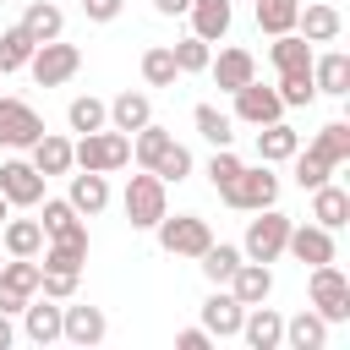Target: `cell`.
Returning <instances> with one entry per match:
<instances>
[{
    "label": "cell",
    "instance_id": "obj_21",
    "mask_svg": "<svg viewBox=\"0 0 350 350\" xmlns=\"http://www.w3.org/2000/svg\"><path fill=\"white\" fill-rule=\"evenodd\" d=\"M295 148H301V131H295V126H284V120L257 126V159H262V164H284Z\"/></svg>",
    "mask_w": 350,
    "mask_h": 350
},
{
    "label": "cell",
    "instance_id": "obj_54",
    "mask_svg": "<svg viewBox=\"0 0 350 350\" xmlns=\"http://www.w3.org/2000/svg\"><path fill=\"white\" fill-rule=\"evenodd\" d=\"M0 5H5V0H0Z\"/></svg>",
    "mask_w": 350,
    "mask_h": 350
},
{
    "label": "cell",
    "instance_id": "obj_13",
    "mask_svg": "<svg viewBox=\"0 0 350 350\" xmlns=\"http://www.w3.org/2000/svg\"><path fill=\"white\" fill-rule=\"evenodd\" d=\"M241 339H246L252 350H279V345H284V317L257 301V306H246V317H241Z\"/></svg>",
    "mask_w": 350,
    "mask_h": 350
},
{
    "label": "cell",
    "instance_id": "obj_35",
    "mask_svg": "<svg viewBox=\"0 0 350 350\" xmlns=\"http://www.w3.org/2000/svg\"><path fill=\"white\" fill-rule=\"evenodd\" d=\"M312 153H323V159L339 170V164L350 159V126H345V120H328V126L312 137Z\"/></svg>",
    "mask_w": 350,
    "mask_h": 350
},
{
    "label": "cell",
    "instance_id": "obj_6",
    "mask_svg": "<svg viewBox=\"0 0 350 350\" xmlns=\"http://www.w3.org/2000/svg\"><path fill=\"white\" fill-rule=\"evenodd\" d=\"M27 71H33V82H38V88H60V82H71V77L82 71V49H77V44H66V38H49V44H38V49H33Z\"/></svg>",
    "mask_w": 350,
    "mask_h": 350
},
{
    "label": "cell",
    "instance_id": "obj_30",
    "mask_svg": "<svg viewBox=\"0 0 350 350\" xmlns=\"http://www.w3.org/2000/svg\"><path fill=\"white\" fill-rule=\"evenodd\" d=\"M148 120H153L148 93H120V98L109 104V126H115V131H126V137H131V131H142Z\"/></svg>",
    "mask_w": 350,
    "mask_h": 350
},
{
    "label": "cell",
    "instance_id": "obj_19",
    "mask_svg": "<svg viewBox=\"0 0 350 350\" xmlns=\"http://www.w3.org/2000/svg\"><path fill=\"white\" fill-rule=\"evenodd\" d=\"M38 224H44V241H71V235H88L82 213H77L66 197H44V213H38Z\"/></svg>",
    "mask_w": 350,
    "mask_h": 350
},
{
    "label": "cell",
    "instance_id": "obj_29",
    "mask_svg": "<svg viewBox=\"0 0 350 350\" xmlns=\"http://www.w3.org/2000/svg\"><path fill=\"white\" fill-rule=\"evenodd\" d=\"M27 153H33V170H38L44 180H49V175H66V170H71V142H66V137H55V131H44V137H38V142H33Z\"/></svg>",
    "mask_w": 350,
    "mask_h": 350
},
{
    "label": "cell",
    "instance_id": "obj_17",
    "mask_svg": "<svg viewBox=\"0 0 350 350\" xmlns=\"http://www.w3.org/2000/svg\"><path fill=\"white\" fill-rule=\"evenodd\" d=\"M208 71H213L219 93H235L257 77V60H252V49H219V60H208Z\"/></svg>",
    "mask_w": 350,
    "mask_h": 350
},
{
    "label": "cell",
    "instance_id": "obj_3",
    "mask_svg": "<svg viewBox=\"0 0 350 350\" xmlns=\"http://www.w3.org/2000/svg\"><path fill=\"white\" fill-rule=\"evenodd\" d=\"M230 208H241V213H257V208H273L279 202V175H268V164H257V170H235V180L219 191Z\"/></svg>",
    "mask_w": 350,
    "mask_h": 350
},
{
    "label": "cell",
    "instance_id": "obj_7",
    "mask_svg": "<svg viewBox=\"0 0 350 350\" xmlns=\"http://www.w3.org/2000/svg\"><path fill=\"white\" fill-rule=\"evenodd\" d=\"M306 295H312V312H323L328 323H345V317H350V279H345L334 262H317V268H312Z\"/></svg>",
    "mask_w": 350,
    "mask_h": 350
},
{
    "label": "cell",
    "instance_id": "obj_2",
    "mask_svg": "<svg viewBox=\"0 0 350 350\" xmlns=\"http://www.w3.org/2000/svg\"><path fill=\"white\" fill-rule=\"evenodd\" d=\"M120 208H126L131 230H153V224L170 213V202H164V180H159L153 170L131 175V180H126V197H120Z\"/></svg>",
    "mask_w": 350,
    "mask_h": 350
},
{
    "label": "cell",
    "instance_id": "obj_18",
    "mask_svg": "<svg viewBox=\"0 0 350 350\" xmlns=\"http://www.w3.org/2000/svg\"><path fill=\"white\" fill-rule=\"evenodd\" d=\"M312 88H317V93L345 98V93H350V55H339V49L312 55Z\"/></svg>",
    "mask_w": 350,
    "mask_h": 350
},
{
    "label": "cell",
    "instance_id": "obj_14",
    "mask_svg": "<svg viewBox=\"0 0 350 350\" xmlns=\"http://www.w3.org/2000/svg\"><path fill=\"white\" fill-rule=\"evenodd\" d=\"M241 317H246V306H241L230 290H213V295L202 301V328H208L213 339H235V334H241Z\"/></svg>",
    "mask_w": 350,
    "mask_h": 350
},
{
    "label": "cell",
    "instance_id": "obj_11",
    "mask_svg": "<svg viewBox=\"0 0 350 350\" xmlns=\"http://www.w3.org/2000/svg\"><path fill=\"white\" fill-rule=\"evenodd\" d=\"M284 252H290L295 262H306V268H317V262H334V230H323V224H290V241H284Z\"/></svg>",
    "mask_w": 350,
    "mask_h": 350
},
{
    "label": "cell",
    "instance_id": "obj_8",
    "mask_svg": "<svg viewBox=\"0 0 350 350\" xmlns=\"http://www.w3.org/2000/svg\"><path fill=\"white\" fill-rule=\"evenodd\" d=\"M0 191L11 208H38L44 202V175L33 170V159H5L0 164Z\"/></svg>",
    "mask_w": 350,
    "mask_h": 350
},
{
    "label": "cell",
    "instance_id": "obj_23",
    "mask_svg": "<svg viewBox=\"0 0 350 350\" xmlns=\"http://www.w3.org/2000/svg\"><path fill=\"white\" fill-rule=\"evenodd\" d=\"M350 219V191L345 186H312V224H323V230H339Z\"/></svg>",
    "mask_w": 350,
    "mask_h": 350
},
{
    "label": "cell",
    "instance_id": "obj_26",
    "mask_svg": "<svg viewBox=\"0 0 350 350\" xmlns=\"http://www.w3.org/2000/svg\"><path fill=\"white\" fill-rule=\"evenodd\" d=\"M284 345H290V350H323V345H328V317L312 312V306L295 312V317L284 323Z\"/></svg>",
    "mask_w": 350,
    "mask_h": 350
},
{
    "label": "cell",
    "instance_id": "obj_25",
    "mask_svg": "<svg viewBox=\"0 0 350 350\" xmlns=\"http://www.w3.org/2000/svg\"><path fill=\"white\" fill-rule=\"evenodd\" d=\"M22 328H27V339L33 345H55L60 339V301H27L22 306Z\"/></svg>",
    "mask_w": 350,
    "mask_h": 350
},
{
    "label": "cell",
    "instance_id": "obj_38",
    "mask_svg": "<svg viewBox=\"0 0 350 350\" xmlns=\"http://www.w3.org/2000/svg\"><path fill=\"white\" fill-rule=\"evenodd\" d=\"M197 262H202V273H208L213 284H224V279L235 273V262H241V246H230V241H208V252H202Z\"/></svg>",
    "mask_w": 350,
    "mask_h": 350
},
{
    "label": "cell",
    "instance_id": "obj_41",
    "mask_svg": "<svg viewBox=\"0 0 350 350\" xmlns=\"http://www.w3.org/2000/svg\"><path fill=\"white\" fill-rule=\"evenodd\" d=\"M148 170H153V175H159L164 186H170V180H186V175H191V153H186V148H180V142L170 137V148H164V153H159V159H153Z\"/></svg>",
    "mask_w": 350,
    "mask_h": 350
},
{
    "label": "cell",
    "instance_id": "obj_47",
    "mask_svg": "<svg viewBox=\"0 0 350 350\" xmlns=\"http://www.w3.org/2000/svg\"><path fill=\"white\" fill-rule=\"evenodd\" d=\"M120 5H126V0H82V16H88V22H115Z\"/></svg>",
    "mask_w": 350,
    "mask_h": 350
},
{
    "label": "cell",
    "instance_id": "obj_44",
    "mask_svg": "<svg viewBox=\"0 0 350 350\" xmlns=\"http://www.w3.org/2000/svg\"><path fill=\"white\" fill-rule=\"evenodd\" d=\"M312 98H317V88H312V71L279 77V104H284V109H306Z\"/></svg>",
    "mask_w": 350,
    "mask_h": 350
},
{
    "label": "cell",
    "instance_id": "obj_51",
    "mask_svg": "<svg viewBox=\"0 0 350 350\" xmlns=\"http://www.w3.org/2000/svg\"><path fill=\"white\" fill-rule=\"evenodd\" d=\"M11 339H16V328H11V312H0V350H11Z\"/></svg>",
    "mask_w": 350,
    "mask_h": 350
},
{
    "label": "cell",
    "instance_id": "obj_33",
    "mask_svg": "<svg viewBox=\"0 0 350 350\" xmlns=\"http://www.w3.org/2000/svg\"><path fill=\"white\" fill-rule=\"evenodd\" d=\"M142 82H148V88H175V82H180V66H175V55H170L164 44H153V49L142 55Z\"/></svg>",
    "mask_w": 350,
    "mask_h": 350
},
{
    "label": "cell",
    "instance_id": "obj_31",
    "mask_svg": "<svg viewBox=\"0 0 350 350\" xmlns=\"http://www.w3.org/2000/svg\"><path fill=\"white\" fill-rule=\"evenodd\" d=\"M82 262H88V235H71V241H44V262H38V268L82 273Z\"/></svg>",
    "mask_w": 350,
    "mask_h": 350
},
{
    "label": "cell",
    "instance_id": "obj_49",
    "mask_svg": "<svg viewBox=\"0 0 350 350\" xmlns=\"http://www.w3.org/2000/svg\"><path fill=\"white\" fill-rule=\"evenodd\" d=\"M27 301H33V295H16V290H5V284H0V312H11V317H16Z\"/></svg>",
    "mask_w": 350,
    "mask_h": 350
},
{
    "label": "cell",
    "instance_id": "obj_22",
    "mask_svg": "<svg viewBox=\"0 0 350 350\" xmlns=\"http://www.w3.org/2000/svg\"><path fill=\"white\" fill-rule=\"evenodd\" d=\"M66 202H71L77 213H88V219H93V213H104V208H109V180H104L98 170H82V175H71V197H66Z\"/></svg>",
    "mask_w": 350,
    "mask_h": 350
},
{
    "label": "cell",
    "instance_id": "obj_5",
    "mask_svg": "<svg viewBox=\"0 0 350 350\" xmlns=\"http://www.w3.org/2000/svg\"><path fill=\"white\" fill-rule=\"evenodd\" d=\"M284 241H290V219H284L279 208H257V219L246 224L241 257H252V262H273V257H284Z\"/></svg>",
    "mask_w": 350,
    "mask_h": 350
},
{
    "label": "cell",
    "instance_id": "obj_16",
    "mask_svg": "<svg viewBox=\"0 0 350 350\" xmlns=\"http://www.w3.org/2000/svg\"><path fill=\"white\" fill-rule=\"evenodd\" d=\"M186 16H191V33H197L202 44H219V38L230 33V22H235L230 0H191V5H186Z\"/></svg>",
    "mask_w": 350,
    "mask_h": 350
},
{
    "label": "cell",
    "instance_id": "obj_27",
    "mask_svg": "<svg viewBox=\"0 0 350 350\" xmlns=\"http://www.w3.org/2000/svg\"><path fill=\"white\" fill-rule=\"evenodd\" d=\"M22 27H27V38H33V44H49V38H60V33H66V11H60L55 0H33V5L22 11Z\"/></svg>",
    "mask_w": 350,
    "mask_h": 350
},
{
    "label": "cell",
    "instance_id": "obj_48",
    "mask_svg": "<svg viewBox=\"0 0 350 350\" xmlns=\"http://www.w3.org/2000/svg\"><path fill=\"white\" fill-rule=\"evenodd\" d=\"M175 345H180V350H208V345H213V334H208V328H180V334H175Z\"/></svg>",
    "mask_w": 350,
    "mask_h": 350
},
{
    "label": "cell",
    "instance_id": "obj_40",
    "mask_svg": "<svg viewBox=\"0 0 350 350\" xmlns=\"http://www.w3.org/2000/svg\"><path fill=\"white\" fill-rule=\"evenodd\" d=\"M164 148H170V131H164V126H153V120H148L142 131H131V159H137L142 170H148V164H153Z\"/></svg>",
    "mask_w": 350,
    "mask_h": 350
},
{
    "label": "cell",
    "instance_id": "obj_43",
    "mask_svg": "<svg viewBox=\"0 0 350 350\" xmlns=\"http://www.w3.org/2000/svg\"><path fill=\"white\" fill-rule=\"evenodd\" d=\"M170 55H175V66H180V77H191V71H208V60H213V49L191 33V38H180V44H170Z\"/></svg>",
    "mask_w": 350,
    "mask_h": 350
},
{
    "label": "cell",
    "instance_id": "obj_1",
    "mask_svg": "<svg viewBox=\"0 0 350 350\" xmlns=\"http://www.w3.org/2000/svg\"><path fill=\"white\" fill-rule=\"evenodd\" d=\"M71 164L77 170H98V175H109V170H126L131 164V137L126 131H82L77 142H71Z\"/></svg>",
    "mask_w": 350,
    "mask_h": 350
},
{
    "label": "cell",
    "instance_id": "obj_36",
    "mask_svg": "<svg viewBox=\"0 0 350 350\" xmlns=\"http://www.w3.org/2000/svg\"><path fill=\"white\" fill-rule=\"evenodd\" d=\"M38 273H44V268H38L33 257H5V262H0V284L16 290V295H38Z\"/></svg>",
    "mask_w": 350,
    "mask_h": 350
},
{
    "label": "cell",
    "instance_id": "obj_52",
    "mask_svg": "<svg viewBox=\"0 0 350 350\" xmlns=\"http://www.w3.org/2000/svg\"><path fill=\"white\" fill-rule=\"evenodd\" d=\"M5 219H11V202H5V191H0V224H5Z\"/></svg>",
    "mask_w": 350,
    "mask_h": 350
},
{
    "label": "cell",
    "instance_id": "obj_32",
    "mask_svg": "<svg viewBox=\"0 0 350 350\" xmlns=\"http://www.w3.org/2000/svg\"><path fill=\"white\" fill-rule=\"evenodd\" d=\"M295 16H301V0H257V27H262L268 38L295 33Z\"/></svg>",
    "mask_w": 350,
    "mask_h": 350
},
{
    "label": "cell",
    "instance_id": "obj_39",
    "mask_svg": "<svg viewBox=\"0 0 350 350\" xmlns=\"http://www.w3.org/2000/svg\"><path fill=\"white\" fill-rule=\"evenodd\" d=\"M66 120H71V131H98V126L109 120V104H104V98H93V93H82V98H71Z\"/></svg>",
    "mask_w": 350,
    "mask_h": 350
},
{
    "label": "cell",
    "instance_id": "obj_28",
    "mask_svg": "<svg viewBox=\"0 0 350 350\" xmlns=\"http://www.w3.org/2000/svg\"><path fill=\"white\" fill-rule=\"evenodd\" d=\"M295 27H301V38H306V44H334V38H339V27H345V16H339L334 5H306V11L295 16Z\"/></svg>",
    "mask_w": 350,
    "mask_h": 350
},
{
    "label": "cell",
    "instance_id": "obj_15",
    "mask_svg": "<svg viewBox=\"0 0 350 350\" xmlns=\"http://www.w3.org/2000/svg\"><path fill=\"white\" fill-rule=\"evenodd\" d=\"M109 334V317L98 306H60V339L71 345H98Z\"/></svg>",
    "mask_w": 350,
    "mask_h": 350
},
{
    "label": "cell",
    "instance_id": "obj_20",
    "mask_svg": "<svg viewBox=\"0 0 350 350\" xmlns=\"http://www.w3.org/2000/svg\"><path fill=\"white\" fill-rule=\"evenodd\" d=\"M268 60H273V71H279V77L312 71V44H306L301 33H279V38L268 44Z\"/></svg>",
    "mask_w": 350,
    "mask_h": 350
},
{
    "label": "cell",
    "instance_id": "obj_42",
    "mask_svg": "<svg viewBox=\"0 0 350 350\" xmlns=\"http://www.w3.org/2000/svg\"><path fill=\"white\" fill-rule=\"evenodd\" d=\"M290 159H295V186H301V191H312V186H323V180L334 175V164H328L323 153H312V148H306V153L295 148Z\"/></svg>",
    "mask_w": 350,
    "mask_h": 350
},
{
    "label": "cell",
    "instance_id": "obj_10",
    "mask_svg": "<svg viewBox=\"0 0 350 350\" xmlns=\"http://www.w3.org/2000/svg\"><path fill=\"white\" fill-rule=\"evenodd\" d=\"M235 115L246 126H268V120H284V104H279V88H262L257 77L246 88H235Z\"/></svg>",
    "mask_w": 350,
    "mask_h": 350
},
{
    "label": "cell",
    "instance_id": "obj_34",
    "mask_svg": "<svg viewBox=\"0 0 350 350\" xmlns=\"http://www.w3.org/2000/svg\"><path fill=\"white\" fill-rule=\"evenodd\" d=\"M191 126H197V131H202L213 148H230V142H235L230 115H224V109H213V104H197V109H191Z\"/></svg>",
    "mask_w": 350,
    "mask_h": 350
},
{
    "label": "cell",
    "instance_id": "obj_53",
    "mask_svg": "<svg viewBox=\"0 0 350 350\" xmlns=\"http://www.w3.org/2000/svg\"><path fill=\"white\" fill-rule=\"evenodd\" d=\"M0 262H5V257H0Z\"/></svg>",
    "mask_w": 350,
    "mask_h": 350
},
{
    "label": "cell",
    "instance_id": "obj_4",
    "mask_svg": "<svg viewBox=\"0 0 350 350\" xmlns=\"http://www.w3.org/2000/svg\"><path fill=\"white\" fill-rule=\"evenodd\" d=\"M153 230H159V246H164L170 257H202V252H208V241H213V230H208V219H202V213H175V219L164 213Z\"/></svg>",
    "mask_w": 350,
    "mask_h": 350
},
{
    "label": "cell",
    "instance_id": "obj_24",
    "mask_svg": "<svg viewBox=\"0 0 350 350\" xmlns=\"http://www.w3.org/2000/svg\"><path fill=\"white\" fill-rule=\"evenodd\" d=\"M0 246H5V257H38L44 252V224L38 219H5Z\"/></svg>",
    "mask_w": 350,
    "mask_h": 350
},
{
    "label": "cell",
    "instance_id": "obj_9",
    "mask_svg": "<svg viewBox=\"0 0 350 350\" xmlns=\"http://www.w3.org/2000/svg\"><path fill=\"white\" fill-rule=\"evenodd\" d=\"M44 137V120L22 98H0V148H33Z\"/></svg>",
    "mask_w": 350,
    "mask_h": 350
},
{
    "label": "cell",
    "instance_id": "obj_45",
    "mask_svg": "<svg viewBox=\"0 0 350 350\" xmlns=\"http://www.w3.org/2000/svg\"><path fill=\"white\" fill-rule=\"evenodd\" d=\"M235 170H241V159H235L230 148H213V159H208V180H213V191H224V186L235 180Z\"/></svg>",
    "mask_w": 350,
    "mask_h": 350
},
{
    "label": "cell",
    "instance_id": "obj_46",
    "mask_svg": "<svg viewBox=\"0 0 350 350\" xmlns=\"http://www.w3.org/2000/svg\"><path fill=\"white\" fill-rule=\"evenodd\" d=\"M38 290H44L49 301H71V295H77V273H60V268H44V273H38Z\"/></svg>",
    "mask_w": 350,
    "mask_h": 350
},
{
    "label": "cell",
    "instance_id": "obj_37",
    "mask_svg": "<svg viewBox=\"0 0 350 350\" xmlns=\"http://www.w3.org/2000/svg\"><path fill=\"white\" fill-rule=\"evenodd\" d=\"M33 49H38V44L27 38V27H22V22H16V27H5V33H0V71H22V66L33 60Z\"/></svg>",
    "mask_w": 350,
    "mask_h": 350
},
{
    "label": "cell",
    "instance_id": "obj_50",
    "mask_svg": "<svg viewBox=\"0 0 350 350\" xmlns=\"http://www.w3.org/2000/svg\"><path fill=\"white\" fill-rule=\"evenodd\" d=\"M186 5H191V0H153V11H159V16H180Z\"/></svg>",
    "mask_w": 350,
    "mask_h": 350
},
{
    "label": "cell",
    "instance_id": "obj_12",
    "mask_svg": "<svg viewBox=\"0 0 350 350\" xmlns=\"http://www.w3.org/2000/svg\"><path fill=\"white\" fill-rule=\"evenodd\" d=\"M224 284H230V295H235L241 306H257V301L273 295V273H268V262H252V257H241L235 273H230Z\"/></svg>",
    "mask_w": 350,
    "mask_h": 350
}]
</instances>
